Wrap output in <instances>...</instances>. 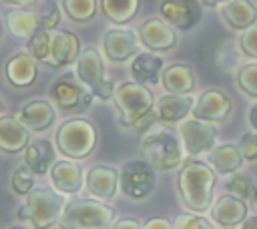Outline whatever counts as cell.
Segmentation results:
<instances>
[{"label": "cell", "instance_id": "6da1fadb", "mask_svg": "<svg viewBox=\"0 0 257 229\" xmlns=\"http://www.w3.org/2000/svg\"><path fill=\"white\" fill-rule=\"evenodd\" d=\"M217 183V171L197 157H189L177 175V191L187 211L205 213L213 205V193Z\"/></svg>", "mask_w": 257, "mask_h": 229}, {"label": "cell", "instance_id": "7a4b0ae2", "mask_svg": "<svg viewBox=\"0 0 257 229\" xmlns=\"http://www.w3.org/2000/svg\"><path fill=\"white\" fill-rule=\"evenodd\" d=\"M114 106L118 112V125L131 131H145L157 119L155 96L151 88L139 80L122 82L114 88Z\"/></svg>", "mask_w": 257, "mask_h": 229}, {"label": "cell", "instance_id": "3957f363", "mask_svg": "<svg viewBox=\"0 0 257 229\" xmlns=\"http://www.w3.org/2000/svg\"><path fill=\"white\" fill-rule=\"evenodd\" d=\"M141 153L157 171L163 173L179 169L187 157L181 137H177L173 131L165 127H155L143 135Z\"/></svg>", "mask_w": 257, "mask_h": 229}, {"label": "cell", "instance_id": "277c9868", "mask_svg": "<svg viewBox=\"0 0 257 229\" xmlns=\"http://www.w3.org/2000/svg\"><path fill=\"white\" fill-rule=\"evenodd\" d=\"M64 205H66L64 193L48 187H38L26 195V201L20 205L16 215L18 219H26L36 229H48L56 225Z\"/></svg>", "mask_w": 257, "mask_h": 229}, {"label": "cell", "instance_id": "5b68a950", "mask_svg": "<svg viewBox=\"0 0 257 229\" xmlns=\"http://www.w3.org/2000/svg\"><path fill=\"white\" fill-rule=\"evenodd\" d=\"M114 211L100 199H70L66 201L60 221V227L68 229H104L112 227Z\"/></svg>", "mask_w": 257, "mask_h": 229}, {"label": "cell", "instance_id": "8992f818", "mask_svg": "<svg viewBox=\"0 0 257 229\" xmlns=\"http://www.w3.org/2000/svg\"><path fill=\"white\" fill-rule=\"evenodd\" d=\"M54 139H56L58 151L64 157L82 161L96 147V129L88 119L72 117L58 127Z\"/></svg>", "mask_w": 257, "mask_h": 229}, {"label": "cell", "instance_id": "52a82bcc", "mask_svg": "<svg viewBox=\"0 0 257 229\" xmlns=\"http://www.w3.org/2000/svg\"><path fill=\"white\" fill-rule=\"evenodd\" d=\"M74 74L96 98L108 100L114 96V84L104 76V62L94 46H86L78 52L74 60Z\"/></svg>", "mask_w": 257, "mask_h": 229}, {"label": "cell", "instance_id": "ba28073f", "mask_svg": "<svg viewBox=\"0 0 257 229\" xmlns=\"http://www.w3.org/2000/svg\"><path fill=\"white\" fill-rule=\"evenodd\" d=\"M157 169L147 159L126 161L118 169V189L128 199H145L155 191Z\"/></svg>", "mask_w": 257, "mask_h": 229}, {"label": "cell", "instance_id": "9c48e42d", "mask_svg": "<svg viewBox=\"0 0 257 229\" xmlns=\"http://www.w3.org/2000/svg\"><path fill=\"white\" fill-rule=\"evenodd\" d=\"M179 137L187 157H201L215 149L219 139V129L211 121L191 117L179 123Z\"/></svg>", "mask_w": 257, "mask_h": 229}, {"label": "cell", "instance_id": "30bf717a", "mask_svg": "<svg viewBox=\"0 0 257 229\" xmlns=\"http://www.w3.org/2000/svg\"><path fill=\"white\" fill-rule=\"evenodd\" d=\"M139 38H141V44L153 52H169L179 42L177 28L169 24L163 16L147 18L139 26Z\"/></svg>", "mask_w": 257, "mask_h": 229}, {"label": "cell", "instance_id": "8fae6325", "mask_svg": "<svg viewBox=\"0 0 257 229\" xmlns=\"http://www.w3.org/2000/svg\"><path fill=\"white\" fill-rule=\"evenodd\" d=\"M203 8L201 0H161L159 14L177 30L187 32L201 22Z\"/></svg>", "mask_w": 257, "mask_h": 229}, {"label": "cell", "instance_id": "7c38bea8", "mask_svg": "<svg viewBox=\"0 0 257 229\" xmlns=\"http://www.w3.org/2000/svg\"><path fill=\"white\" fill-rule=\"evenodd\" d=\"M249 203L247 199H241L233 193H223L213 201L209 209V219L215 223V227H241V223L247 219Z\"/></svg>", "mask_w": 257, "mask_h": 229}, {"label": "cell", "instance_id": "4fadbf2b", "mask_svg": "<svg viewBox=\"0 0 257 229\" xmlns=\"http://www.w3.org/2000/svg\"><path fill=\"white\" fill-rule=\"evenodd\" d=\"M191 114L211 123H225L233 114V98L221 88H207L195 100Z\"/></svg>", "mask_w": 257, "mask_h": 229}, {"label": "cell", "instance_id": "5bb4252c", "mask_svg": "<svg viewBox=\"0 0 257 229\" xmlns=\"http://www.w3.org/2000/svg\"><path fill=\"white\" fill-rule=\"evenodd\" d=\"M141 38L139 32L128 28H110L102 34V50L110 62H124L139 54Z\"/></svg>", "mask_w": 257, "mask_h": 229}, {"label": "cell", "instance_id": "9a60e30c", "mask_svg": "<svg viewBox=\"0 0 257 229\" xmlns=\"http://www.w3.org/2000/svg\"><path fill=\"white\" fill-rule=\"evenodd\" d=\"M50 181L52 187L64 195H76L86 183V173L84 169L76 163V159H62L56 161L50 167Z\"/></svg>", "mask_w": 257, "mask_h": 229}, {"label": "cell", "instance_id": "2e32d148", "mask_svg": "<svg viewBox=\"0 0 257 229\" xmlns=\"http://www.w3.org/2000/svg\"><path fill=\"white\" fill-rule=\"evenodd\" d=\"M50 96L62 110H74L80 104H90V98L94 94L90 90L86 92L80 80L76 82L72 76H58L50 84Z\"/></svg>", "mask_w": 257, "mask_h": 229}, {"label": "cell", "instance_id": "e0dca14e", "mask_svg": "<svg viewBox=\"0 0 257 229\" xmlns=\"http://www.w3.org/2000/svg\"><path fill=\"white\" fill-rule=\"evenodd\" d=\"M195 106V98L191 94H177V92H167L155 102V114L161 125H177L185 121Z\"/></svg>", "mask_w": 257, "mask_h": 229}, {"label": "cell", "instance_id": "ac0fdd59", "mask_svg": "<svg viewBox=\"0 0 257 229\" xmlns=\"http://www.w3.org/2000/svg\"><path fill=\"white\" fill-rule=\"evenodd\" d=\"M88 195L110 201L120 189H118V171L108 165H92L86 171V183H84Z\"/></svg>", "mask_w": 257, "mask_h": 229}, {"label": "cell", "instance_id": "d6986e66", "mask_svg": "<svg viewBox=\"0 0 257 229\" xmlns=\"http://www.w3.org/2000/svg\"><path fill=\"white\" fill-rule=\"evenodd\" d=\"M36 62L38 60L30 52H14L4 64L6 80L16 88L30 86L38 76V64Z\"/></svg>", "mask_w": 257, "mask_h": 229}, {"label": "cell", "instance_id": "ffe728a7", "mask_svg": "<svg viewBox=\"0 0 257 229\" xmlns=\"http://www.w3.org/2000/svg\"><path fill=\"white\" fill-rule=\"evenodd\" d=\"M78 52H80V42H78L76 34H72L68 30H54L52 32L50 54H48L44 64H48L52 68L66 66V64L76 60Z\"/></svg>", "mask_w": 257, "mask_h": 229}, {"label": "cell", "instance_id": "44dd1931", "mask_svg": "<svg viewBox=\"0 0 257 229\" xmlns=\"http://www.w3.org/2000/svg\"><path fill=\"white\" fill-rule=\"evenodd\" d=\"M221 20L235 32H241L257 22V6L251 0H227L219 6Z\"/></svg>", "mask_w": 257, "mask_h": 229}, {"label": "cell", "instance_id": "7402d4cb", "mask_svg": "<svg viewBox=\"0 0 257 229\" xmlns=\"http://www.w3.org/2000/svg\"><path fill=\"white\" fill-rule=\"evenodd\" d=\"M30 143V131L18 117H0V153L16 155Z\"/></svg>", "mask_w": 257, "mask_h": 229}, {"label": "cell", "instance_id": "603a6c76", "mask_svg": "<svg viewBox=\"0 0 257 229\" xmlns=\"http://www.w3.org/2000/svg\"><path fill=\"white\" fill-rule=\"evenodd\" d=\"M18 119L30 133H40V131H46L54 123L56 110L48 100L34 98L22 104V108L18 110Z\"/></svg>", "mask_w": 257, "mask_h": 229}, {"label": "cell", "instance_id": "cb8c5ba5", "mask_svg": "<svg viewBox=\"0 0 257 229\" xmlns=\"http://www.w3.org/2000/svg\"><path fill=\"white\" fill-rule=\"evenodd\" d=\"M161 84L167 92H177V94H191L195 90L197 78H195V68L187 62H173L163 68L161 74Z\"/></svg>", "mask_w": 257, "mask_h": 229}, {"label": "cell", "instance_id": "d4e9b609", "mask_svg": "<svg viewBox=\"0 0 257 229\" xmlns=\"http://www.w3.org/2000/svg\"><path fill=\"white\" fill-rule=\"evenodd\" d=\"M207 163L217 171V175H231L235 171H241L245 157L239 145L225 143V145H215V149L207 153Z\"/></svg>", "mask_w": 257, "mask_h": 229}, {"label": "cell", "instance_id": "484cf974", "mask_svg": "<svg viewBox=\"0 0 257 229\" xmlns=\"http://www.w3.org/2000/svg\"><path fill=\"white\" fill-rule=\"evenodd\" d=\"M163 58L149 50V52H139L133 62H131V74L135 80L143 82V84H157L161 80V74H163Z\"/></svg>", "mask_w": 257, "mask_h": 229}, {"label": "cell", "instance_id": "4316f807", "mask_svg": "<svg viewBox=\"0 0 257 229\" xmlns=\"http://www.w3.org/2000/svg\"><path fill=\"white\" fill-rule=\"evenodd\" d=\"M6 26L12 36L28 40L40 28V16L34 10H30L28 6H22V8L10 10L6 14Z\"/></svg>", "mask_w": 257, "mask_h": 229}, {"label": "cell", "instance_id": "83f0119b", "mask_svg": "<svg viewBox=\"0 0 257 229\" xmlns=\"http://www.w3.org/2000/svg\"><path fill=\"white\" fill-rule=\"evenodd\" d=\"M52 161V145L46 139H38L26 145L24 149V163L36 173V175H46L48 165Z\"/></svg>", "mask_w": 257, "mask_h": 229}, {"label": "cell", "instance_id": "f1b7e54d", "mask_svg": "<svg viewBox=\"0 0 257 229\" xmlns=\"http://www.w3.org/2000/svg\"><path fill=\"white\" fill-rule=\"evenodd\" d=\"M100 12L114 24L131 22L141 6V0H98Z\"/></svg>", "mask_w": 257, "mask_h": 229}, {"label": "cell", "instance_id": "f546056e", "mask_svg": "<svg viewBox=\"0 0 257 229\" xmlns=\"http://www.w3.org/2000/svg\"><path fill=\"white\" fill-rule=\"evenodd\" d=\"M62 10L72 22H88L96 16L100 6L96 0H62Z\"/></svg>", "mask_w": 257, "mask_h": 229}, {"label": "cell", "instance_id": "4dcf8cb0", "mask_svg": "<svg viewBox=\"0 0 257 229\" xmlns=\"http://www.w3.org/2000/svg\"><path fill=\"white\" fill-rule=\"evenodd\" d=\"M235 84L245 96L257 100V60H251V62L237 68Z\"/></svg>", "mask_w": 257, "mask_h": 229}, {"label": "cell", "instance_id": "1f68e13d", "mask_svg": "<svg viewBox=\"0 0 257 229\" xmlns=\"http://www.w3.org/2000/svg\"><path fill=\"white\" fill-rule=\"evenodd\" d=\"M50 44H52V32L46 30V28H38L28 40H26V46H28V52L38 60V62H46L48 54H50Z\"/></svg>", "mask_w": 257, "mask_h": 229}, {"label": "cell", "instance_id": "d6a6232c", "mask_svg": "<svg viewBox=\"0 0 257 229\" xmlns=\"http://www.w3.org/2000/svg\"><path fill=\"white\" fill-rule=\"evenodd\" d=\"M34 177H36V173L26 163L24 165H18L12 171V175H10V187H12V191L16 195H20V197H26L34 189Z\"/></svg>", "mask_w": 257, "mask_h": 229}, {"label": "cell", "instance_id": "836d02e7", "mask_svg": "<svg viewBox=\"0 0 257 229\" xmlns=\"http://www.w3.org/2000/svg\"><path fill=\"white\" fill-rule=\"evenodd\" d=\"M253 187H255L253 177L245 175V173H239V171L231 173L229 179L225 181V191L227 193H233V195H237L241 199H247V201H249V197L253 193Z\"/></svg>", "mask_w": 257, "mask_h": 229}, {"label": "cell", "instance_id": "e575fe53", "mask_svg": "<svg viewBox=\"0 0 257 229\" xmlns=\"http://www.w3.org/2000/svg\"><path fill=\"white\" fill-rule=\"evenodd\" d=\"M215 60H217V66L225 72H231L237 62H239V54H237V46H235V40H223V44L217 48V54H215Z\"/></svg>", "mask_w": 257, "mask_h": 229}, {"label": "cell", "instance_id": "d590c367", "mask_svg": "<svg viewBox=\"0 0 257 229\" xmlns=\"http://www.w3.org/2000/svg\"><path fill=\"white\" fill-rule=\"evenodd\" d=\"M173 227L175 229H211V227H215V223L213 221H207L203 217V213L189 211V213L177 215L175 221H173Z\"/></svg>", "mask_w": 257, "mask_h": 229}, {"label": "cell", "instance_id": "8d00e7d4", "mask_svg": "<svg viewBox=\"0 0 257 229\" xmlns=\"http://www.w3.org/2000/svg\"><path fill=\"white\" fill-rule=\"evenodd\" d=\"M237 46L239 52L251 60H257V22L251 24L249 28L241 30L239 38H237Z\"/></svg>", "mask_w": 257, "mask_h": 229}, {"label": "cell", "instance_id": "74e56055", "mask_svg": "<svg viewBox=\"0 0 257 229\" xmlns=\"http://www.w3.org/2000/svg\"><path fill=\"white\" fill-rule=\"evenodd\" d=\"M38 16H40V28H46V30H54V26H58L60 22V10L54 0L44 2Z\"/></svg>", "mask_w": 257, "mask_h": 229}, {"label": "cell", "instance_id": "f35d334b", "mask_svg": "<svg viewBox=\"0 0 257 229\" xmlns=\"http://www.w3.org/2000/svg\"><path fill=\"white\" fill-rule=\"evenodd\" d=\"M239 149L247 163H257V131L243 133L239 139Z\"/></svg>", "mask_w": 257, "mask_h": 229}, {"label": "cell", "instance_id": "ab89813d", "mask_svg": "<svg viewBox=\"0 0 257 229\" xmlns=\"http://www.w3.org/2000/svg\"><path fill=\"white\" fill-rule=\"evenodd\" d=\"M114 229H143L145 225L141 221H137L135 217H124V219H118L112 223Z\"/></svg>", "mask_w": 257, "mask_h": 229}, {"label": "cell", "instance_id": "60d3db41", "mask_svg": "<svg viewBox=\"0 0 257 229\" xmlns=\"http://www.w3.org/2000/svg\"><path fill=\"white\" fill-rule=\"evenodd\" d=\"M143 225H145V229H173V223H169L167 219H161V217H153Z\"/></svg>", "mask_w": 257, "mask_h": 229}, {"label": "cell", "instance_id": "b9f144b4", "mask_svg": "<svg viewBox=\"0 0 257 229\" xmlns=\"http://www.w3.org/2000/svg\"><path fill=\"white\" fill-rule=\"evenodd\" d=\"M247 123H249V127H251L253 131H257V100L251 104V108H249V112H247Z\"/></svg>", "mask_w": 257, "mask_h": 229}, {"label": "cell", "instance_id": "7bdbcfd3", "mask_svg": "<svg viewBox=\"0 0 257 229\" xmlns=\"http://www.w3.org/2000/svg\"><path fill=\"white\" fill-rule=\"evenodd\" d=\"M241 227H245V229H257V213L251 215V217H247V219L241 223Z\"/></svg>", "mask_w": 257, "mask_h": 229}, {"label": "cell", "instance_id": "ee69618b", "mask_svg": "<svg viewBox=\"0 0 257 229\" xmlns=\"http://www.w3.org/2000/svg\"><path fill=\"white\" fill-rule=\"evenodd\" d=\"M249 207L253 209V213H257V183H255L253 193H251V197H249Z\"/></svg>", "mask_w": 257, "mask_h": 229}, {"label": "cell", "instance_id": "f6af8a7d", "mask_svg": "<svg viewBox=\"0 0 257 229\" xmlns=\"http://www.w3.org/2000/svg\"><path fill=\"white\" fill-rule=\"evenodd\" d=\"M6 4H14V6H32L38 0H4Z\"/></svg>", "mask_w": 257, "mask_h": 229}, {"label": "cell", "instance_id": "bcb514c9", "mask_svg": "<svg viewBox=\"0 0 257 229\" xmlns=\"http://www.w3.org/2000/svg\"><path fill=\"white\" fill-rule=\"evenodd\" d=\"M201 2H203L205 8H217V6H221V4L227 2V0H201Z\"/></svg>", "mask_w": 257, "mask_h": 229}, {"label": "cell", "instance_id": "7dc6e473", "mask_svg": "<svg viewBox=\"0 0 257 229\" xmlns=\"http://www.w3.org/2000/svg\"><path fill=\"white\" fill-rule=\"evenodd\" d=\"M2 32H4V26H2V20H0V38H2Z\"/></svg>", "mask_w": 257, "mask_h": 229}, {"label": "cell", "instance_id": "c3c4849f", "mask_svg": "<svg viewBox=\"0 0 257 229\" xmlns=\"http://www.w3.org/2000/svg\"><path fill=\"white\" fill-rule=\"evenodd\" d=\"M2 108H4V104H2V100H0V110H2Z\"/></svg>", "mask_w": 257, "mask_h": 229}]
</instances>
